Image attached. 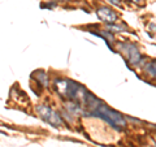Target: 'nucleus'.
<instances>
[{"mask_svg":"<svg viewBox=\"0 0 156 147\" xmlns=\"http://www.w3.org/2000/svg\"><path fill=\"white\" fill-rule=\"evenodd\" d=\"M55 90L60 94L61 98L68 99V102H74L81 107H85L86 98H87V91L81 83H77L72 80H56L55 81Z\"/></svg>","mask_w":156,"mask_h":147,"instance_id":"nucleus-1","label":"nucleus"},{"mask_svg":"<svg viewBox=\"0 0 156 147\" xmlns=\"http://www.w3.org/2000/svg\"><path fill=\"white\" fill-rule=\"evenodd\" d=\"M90 116H96V117H99V119L104 120L107 124H109L112 128L119 130V131H122L126 126H128V122H126L125 117L121 115L120 112L109 108L104 103H101L95 111H92Z\"/></svg>","mask_w":156,"mask_h":147,"instance_id":"nucleus-2","label":"nucleus"},{"mask_svg":"<svg viewBox=\"0 0 156 147\" xmlns=\"http://www.w3.org/2000/svg\"><path fill=\"white\" fill-rule=\"evenodd\" d=\"M38 113L39 116L42 117V120H44L47 124H50L51 126H53V128H61L62 125H64V120H62V117L57 113V112H55L52 108H50V107L47 106H38Z\"/></svg>","mask_w":156,"mask_h":147,"instance_id":"nucleus-3","label":"nucleus"},{"mask_svg":"<svg viewBox=\"0 0 156 147\" xmlns=\"http://www.w3.org/2000/svg\"><path fill=\"white\" fill-rule=\"evenodd\" d=\"M122 48V52L125 53L126 59L131 63L133 65H138L140 64V60H142V55H140V52L138 50V47L131 45V43H125V45L121 46Z\"/></svg>","mask_w":156,"mask_h":147,"instance_id":"nucleus-4","label":"nucleus"},{"mask_svg":"<svg viewBox=\"0 0 156 147\" xmlns=\"http://www.w3.org/2000/svg\"><path fill=\"white\" fill-rule=\"evenodd\" d=\"M98 17H99L101 21L104 22H109V23H115V21L117 20V14L112 11V9H109L108 7H100L98 8Z\"/></svg>","mask_w":156,"mask_h":147,"instance_id":"nucleus-5","label":"nucleus"},{"mask_svg":"<svg viewBox=\"0 0 156 147\" xmlns=\"http://www.w3.org/2000/svg\"><path fill=\"white\" fill-rule=\"evenodd\" d=\"M34 77H35L37 82L39 83V85L44 86V87H48V77H47V73L44 70H37L34 72Z\"/></svg>","mask_w":156,"mask_h":147,"instance_id":"nucleus-6","label":"nucleus"},{"mask_svg":"<svg viewBox=\"0 0 156 147\" xmlns=\"http://www.w3.org/2000/svg\"><path fill=\"white\" fill-rule=\"evenodd\" d=\"M92 34H95V35H98V37H101L103 39H105V42L108 43V46L112 48V43L115 42V37L112 35L111 33H108V31H91Z\"/></svg>","mask_w":156,"mask_h":147,"instance_id":"nucleus-7","label":"nucleus"},{"mask_svg":"<svg viewBox=\"0 0 156 147\" xmlns=\"http://www.w3.org/2000/svg\"><path fill=\"white\" fill-rule=\"evenodd\" d=\"M144 69L147 73H150L151 76L156 77V61H150L144 65Z\"/></svg>","mask_w":156,"mask_h":147,"instance_id":"nucleus-8","label":"nucleus"},{"mask_svg":"<svg viewBox=\"0 0 156 147\" xmlns=\"http://www.w3.org/2000/svg\"><path fill=\"white\" fill-rule=\"evenodd\" d=\"M107 29H108L109 31H125L126 27L125 26H121V25H115V23H109V25H107Z\"/></svg>","mask_w":156,"mask_h":147,"instance_id":"nucleus-9","label":"nucleus"},{"mask_svg":"<svg viewBox=\"0 0 156 147\" xmlns=\"http://www.w3.org/2000/svg\"><path fill=\"white\" fill-rule=\"evenodd\" d=\"M57 2H68V0H57Z\"/></svg>","mask_w":156,"mask_h":147,"instance_id":"nucleus-10","label":"nucleus"},{"mask_svg":"<svg viewBox=\"0 0 156 147\" xmlns=\"http://www.w3.org/2000/svg\"><path fill=\"white\" fill-rule=\"evenodd\" d=\"M134 2H135V3H139V2H140V0H134Z\"/></svg>","mask_w":156,"mask_h":147,"instance_id":"nucleus-11","label":"nucleus"},{"mask_svg":"<svg viewBox=\"0 0 156 147\" xmlns=\"http://www.w3.org/2000/svg\"><path fill=\"white\" fill-rule=\"evenodd\" d=\"M155 139H156V135H155Z\"/></svg>","mask_w":156,"mask_h":147,"instance_id":"nucleus-12","label":"nucleus"}]
</instances>
